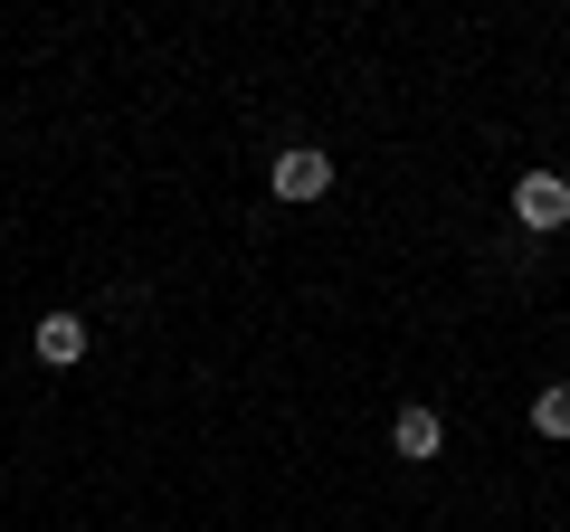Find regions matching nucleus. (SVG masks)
Masks as SVG:
<instances>
[{"instance_id":"obj_1","label":"nucleus","mask_w":570,"mask_h":532,"mask_svg":"<svg viewBox=\"0 0 570 532\" xmlns=\"http://www.w3.org/2000/svg\"><path fill=\"white\" fill-rule=\"evenodd\" d=\"M513 228H532V238L570 228V181L561 171H523V181H513Z\"/></svg>"},{"instance_id":"obj_2","label":"nucleus","mask_w":570,"mask_h":532,"mask_svg":"<svg viewBox=\"0 0 570 532\" xmlns=\"http://www.w3.org/2000/svg\"><path fill=\"white\" fill-rule=\"evenodd\" d=\"M266 181H276V200H324V190H333V152L285 144L276 162H266Z\"/></svg>"},{"instance_id":"obj_4","label":"nucleus","mask_w":570,"mask_h":532,"mask_svg":"<svg viewBox=\"0 0 570 532\" xmlns=\"http://www.w3.org/2000/svg\"><path fill=\"white\" fill-rule=\"evenodd\" d=\"M29 343H39L48 371H77V362H86V314H39V333H29Z\"/></svg>"},{"instance_id":"obj_3","label":"nucleus","mask_w":570,"mask_h":532,"mask_svg":"<svg viewBox=\"0 0 570 532\" xmlns=\"http://www.w3.org/2000/svg\"><path fill=\"white\" fill-rule=\"evenodd\" d=\"M438 447H448V418L428 410V400H409V410L390 418V456H409V466H428Z\"/></svg>"},{"instance_id":"obj_5","label":"nucleus","mask_w":570,"mask_h":532,"mask_svg":"<svg viewBox=\"0 0 570 532\" xmlns=\"http://www.w3.org/2000/svg\"><path fill=\"white\" fill-rule=\"evenodd\" d=\"M532 428H542V437H570V381H551L542 400H532Z\"/></svg>"}]
</instances>
